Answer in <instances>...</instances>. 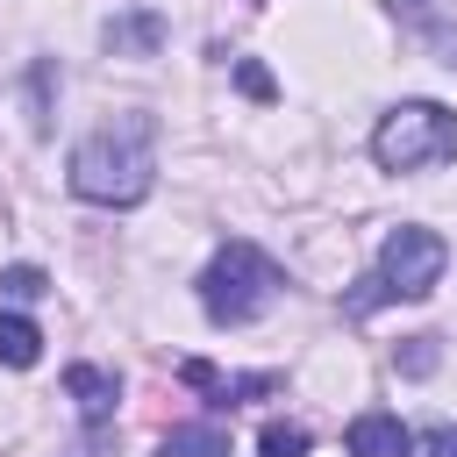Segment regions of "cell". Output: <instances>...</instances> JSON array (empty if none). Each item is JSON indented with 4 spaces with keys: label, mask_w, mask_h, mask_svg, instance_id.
<instances>
[{
    "label": "cell",
    "mask_w": 457,
    "mask_h": 457,
    "mask_svg": "<svg viewBox=\"0 0 457 457\" xmlns=\"http://www.w3.org/2000/svg\"><path fill=\"white\" fill-rule=\"evenodd\" d=\"M257 450H264V457H307V428H300V421H271V428L257 436Z\"/></svg>",
    "instance_id": "8fae6325"
},
{
    "label": "cell",
    "mask_w": 457,
    "mask_h": 457,
    "mask_svg": "<svg viewBox=\"0 0 457 457\" xmlns=\"http://www.w3.org/2000/svg\"><path fill=\"white\" fill-rule=\"evenodd\" d=\"M0 293H7V300H43L50 278H43L36 264H7V271H0Z\"/></svg>",
    "instance_id": "7c38bea8"
},
{
    "label": "cell",
    "mask_w": 457,
    "mask_h": 457,
    "mask_svg": "<svg viewBox=\"0 0 457 457\" xmlns=\"http://www.w3.org/2000/svg\"><path fill=\"white\" fill-rule=\"evenodd\" d=\"M400 371H414V378H421V371H436V336H414V343H407V357H400Z\"/></svg>",
    "instance_id": "5bb4252c"
},
{
    "label": "cell",
    "mask_w": 457,
    "mask_h": 457,
    "mask_svg": "<svg viewBox=\"0 0 457 457\" xmlns=\"http://www.w3.org/2000/svg\"><path fill=\"white\" fill-rule=\"evenodd\" d=\"M107 50H114V57H157V50H164V21H157L150 7L114 14V21H107Z\"/></svg>",
    "instance_id": "ba28073f"
},
{
    "label": "cell",
    "mask_w": 457,
    "mask_h": 457,
    "mask_svg": "<svg viewBox=\"0 0 457 457\" xmlns=\"http://www.w3.org/2000/svg\"><path fill=\"white\" fill-rule=\"evenodd\" d=\"M179 378H186L193 393H207L214 407H243V400H257V393H271V386H278L271 371H250V378H221V371H214V364H200V357H186V364H179Z\"/></svg>",
    "instance_id": "5b68a950"
},
{
    "label": "cell",
    "mask_w": 457,
    "mask_h": 457,
    "mask_svg": "<svg viewBox=\"0 0 457 457\" xmlns=\"http://www.w3.org/2000/svg\"><path fill=\"white\" fill-rule=\"evenodd\" d=\"M236 86H243V93H250V100H271V93H278V86H271V71H264V64H236Z\"/></svg>",
    "instance_id": "4fadbf2b"
},
{
    "label": "cell",
    "mask_w": 457,
    "mask_h": 457,
    "mask_svg": "<svg viewBox=\"0 0 457 457\" xmlns=\"http://www.w3.org/2000/svg\"><path fill=\"white\" fill-rule=\"evenodd\" d=\"M64 393L79 400L86 428H100V421L114 414V400H121V378H114V371H100V364H71V371H64Z\"/></svg>",
    "instance_id": "8992f818"
},
{
    "label": "cell",
    "mask_w": 457,
    "mask_h": 457,
    "mask_svg": "<svg viewBox=\"0 0 457 457\" xmlns=\"http://www.w3.org/2000/svg\"><path fill=\"white\" fill-rule=\"evenodd\" d=\"M157 179V121L150 114H121L114 129H93L71 150V193L93 207H136Z\"/></svg>",
    "instance_id": "6da1fadb"
},
{
    "label": "cell",
    "mask_w": 457,
    "mask_h": 457,
    "mask_svg": "<svg viewBox=\"0 0 457 457\" xmlns=\"http://www.w3.org/2000/svg\"><path fill=\"white\" fill-rule=\"evenodd\" d=\"M443 264H450V243L436 228H421V221H400V228H386L378 264L357 278V293L343 300V314H371L386 300H428L436 278H443Z\"/></svg>",
    "instance_id": "7a4b0ae2"
},
{
    "label": "cell",
    "mask_w": 457,
    "mask_h": 457,
    "mask_svg": "<svg viewBox=\"0 0 457 457\" xmlns=\"http://www.w3.org/2000/svg\"><path fill=\"white\" fill-rule=\"evenodd\" d=\"M164 457H228V436L214 421H193V428H171L164 436Z\"/></svg>",
    "instance_id": "30bf717a"
},
{
    "label": "cell",
    "mask_w": 457,
    "mask_h": 457,
    "mask_svg": "<svg viewBox=\"0 0 457 457\" xmlns=\"http://www.w3.org/2000/svg\"><path fill=\"white\" fill-rule=\"evenodd\" d=\"M278 286H286V271L257 250V243H221L214 257H207V271H200V307H207V321H221V328H243V321H257L271 300H278Z\"/></svg>",
    "instance_id": "3957f363"
},
{
    "label": "cell",
    "mask_w": 457,
    "mask_h": 457,
    "mask_svg": "<svg viewBox=\"0 0 457 457\" xmlns=\"http://www.w3.org/2000/svg\"><path fill=\"white\" fill-rule=\"evenodd\" d=\"M71 457H114V436H107V421H100V428H86Z\"/></svg>",
    "instance_id": "9a60e30c"
},
{
    "label": "cell",
    "mask_w": 457,
    "mask_h": 457,
    "mask_svg": "<svg viewBox=\"0 0 457 457\" xmlns=\"http://www.w3.org/2000/svg\"><path fill=\"white\" fill-rule=\"evenodd\" d=\"M371 157L386 171H428V164H450L457 157V114L443 100H400L378 114L371 129Z\"/></svg>",
    "instance_id": "277c9868"
},
{
    "label": "cell",
    "mask_w": 457,
    "mask_h": 457,
    "mask_svg": "<svg viewBox=\"0 0 457 457\" xmlns=\"http://www.w3.org/2000/svg\"><path fill=\"white\" fill-rule=\"evenodd\" d=\"M350 457H414V436L400 428V414H357L350 421Z\"/></svg>",
    "instance_id": "52a82bcc"
},
{
    "label": "cell",
    "mask_w": 457,
    "mask_h": 457,
    "mask_svg": "<svg viewBox=\"0 0 457 457\" xmlns=\"http://www.w3.org/2000/svg\"><path fill=\"white\" fill-rule=\"evenodd\" d=\"M36 357H43V328H36L29 314H0V364L29 371Z\"/></svg>",
    "instance_id": "9c48e42d"
},
{
    "label": "cell",
    "mask_w": 457,
    "mask_h": 457,
    "mask_svg": "<svg viewBox=\"0 0 457 457\" xmlns=\"http://www.w3.org/2000/svg\"><path fill=\"white\" fill-rule=\"evenodd\" d=\"M428 457H457V428H436L428 436Z\"/></svg>",
    "instance_id": "2e32d148"
}]
</instances>
